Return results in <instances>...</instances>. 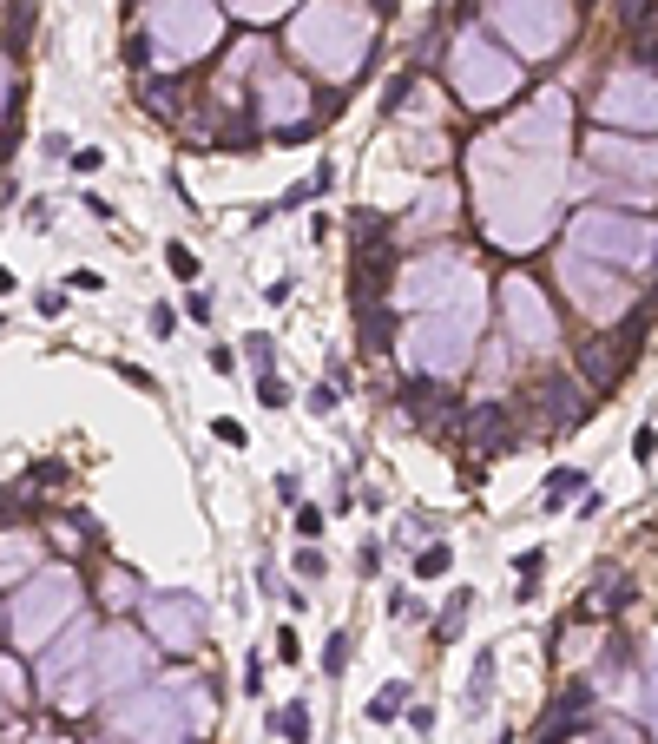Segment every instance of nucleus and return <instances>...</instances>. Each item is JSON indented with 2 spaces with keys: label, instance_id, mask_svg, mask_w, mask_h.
I'll return each mask as SVG.
<instances>
[{
  "label": "nucleus",
  "instance_id": "f257e3e1",
  "mask_svg": "<svg viewBox=\"0 0 658 744\" xmlns=\"http://www.w3.org/2000/svg\"><path fill=\"white\" fill-rule=\"evenodd\" d=\"M560 152H566V93H540L527 112H514L494 139H481L468 152L481 224L494 244L527 251V244H540L553 231Z\"/></svg>",
  "mask_w": 658,
  "mask_h": 744
},
{
  "label": "nucleus",
  "instance_id": "f03ea898",
  "mask_svg": "<svg viewBox=\"0 0 658 744\" xmlns=\"http://www.w3.org/2000/svg\"><path fill=\"white\" fill-rule=\"evenodd\" d=\"M290 47L323 80H356L362 60L376 53V14L362 0H303L290 14Z\"/></svg>",
  "mask_w": 658,
  "mask_h": 744
},
{
  "label": "nucleus",
  "instance_id": "7ed1b4c3",
  "mask_svg": "<svg viewBox=\"0 0 658 744\" xmlns=\"http://www.w3.org/2000/svg\"><path fill=\"white\" fill-rule=\"evenodd\" d=\"M474 336H481V297H461V303H441V310H415L402 323V356L415 376L441 382L474 356Z\"/></svg>",
  "mask_w": 658,
  "mask_h": 744
},
{
  "label": "nucleus",
  "instance_id": "20e7f679",
  "mask_svg": "<svg viewBox=\"0 0 658 744\" xmlns=\"http://www.w3.org/2000/svg\"><path fill=\"white\" fill-rule=\"evenodd\" d=\"M218 33H224V14H218V0H145V60L158 66H191L204 60V53L218 47Z\"/></svg>",
  "mask_w": 658,
  "mask_h": 744
},
{
  "label": "nucleus",
  "instance_id": "39448f33",
  "mask_svg": "<svg viewBox=\"0 0 658 744\" xmlns=\"http://www.w3.org/2000/svg\"><path fill=\"white\" fill-rule=\"evenodd\" d=\"M448 86L461 93L468 112H494L520 86V60L501 53L481 27H455V40H448Z\"/></svg>",
  "mask_w": 658,
  "mask_h": 744
},
{
  "label": "nucleus",
  "instance_id": "423d86ee",
  "mask_svg": "<svg viewBox=\"0 0 658 744\" xmlns=\"http://www.w3.org/2000/svg\"><path fill=\"white\" fill-rule=\"evenodd\" d=\"M573 251L599 257L612 270H652L658 277V224L632 211H580L573 218Z\"/></svg>",
  "mask_w": 658,
  "mask_h": 744
},
{
  "label": "nucleus",
  "instance_id": "0eeeda50",
  "mask_svg": "<svg viewBox=\"0 0 658 744\" xmlns=\"http://www.w3.org/2000/svg\"><path fill=\"white\" fill-rule=\"evenodd\" d=\"M494 27L507 33V47L527 60H553L573 33V0H487Z\"/></svg>",
  "mask_w": 658,
  "mask_h": 744
},
{
  "label": "nucleus",
  "instance_id": "6e6552de",
  "mask_svg": "<svg viewBox=\"0 0 658 744\" xmlns=\"http://www.w3.org/2000/svg\"><path fill=\"white\" fill-rule=\"evenodd\" d=\"M73 606H79V580L66 567L27 573V593H20V606H14V639L20 646H47L53 626L73 619Z\"/></svg>",
  "mask_w": 658,
  "mask_h": 744
},
{
  "label": "nucleus",
  "instance_id": "1a4fd4ad",
  "mask_svg": "<svg viewBox=\"0 0 658 744\" xmlns=\"http://www.w3.org/2000/svg\"><path fill=\"white\" fill-rule=\"evenodd\" d=\"M461 297H481V277H474V264L455 257V251L415 257V264L402 270V303H415V310H441V303H461Z\"/></svg>",
  "mask_w": 658,
  "mask_h": 744
},
{
  "label": "nucleus",
  "instance_id": "9d476101",
  "mask_svg": "<svg viewBox=\"0 0 658 744\" xmlns=\"http://www.w3.org/2000/svg\"><path fill=\"white\" fill-rule=\"evenodd\" d=\"M501 317H507V336H514L527 356H547V349L560 343V323H553L547 290L533 284V277H520V270L501 277Z\"/></svg>",
  "mask_w": 658,
  "mask_h": 744
},
{
  "label": "nucleus",
  "instance_id": "9b49d317",
  "mask_svg": "<svg viewBox=\"0 0 658 744\" xmlns=\"http://www.w3.org/2000/svg\"><path fill=\"white\" fill-rule=\"evenodd\" d=\"M560 284H566V297L580 303V317H593V323H619L626 303H632V290L612 277V264H599V257H586V251L560 257Z\"/></svg>",
  "mask_w": 658,
  "mask_h": 744
},
{
  "label": "nucleus",
  "instance_id": "f8f14e48",
  "mask_svg": "<svg viewBox=\"0 0 658 744\" xmlns=\"http://www.w3.org/2000/svg\"><path fill=\"white\" fill-rule=\"evenodd\" d=\"M593 119L599 126H632V132H658V73L645 66H626L612 73L593 99Z\"/></svg>",
  "mask_w": 658,
  "mask_h": 744
},
{
  "label": "nucleus",
  "instance_id": "ddd939ff",
  "mask_svg": "<svg viewBox=\"0 0 658 744\" xmlns=\"http://www.w3.org/2000/svg\"><path fill=\"white\" fill-rule=\"evenodd\" d=\"M145 626L158 633V646L191 652V646H204V626H211V613H204L191 593H145Z\"/></svg>",
  "mask_w": 658,
  "mask_h": 744
},
{
  "label": "nucleus",
  "instance_id": "4468645a",
  "mask_svg": "<svg viewBox=\"0 0 658 744\" xmlns=\"http://www.w3.org/2000/svg\"><path fill=\"white\" fill-rule=\"evenodd\" d=\"M586 159L606 178H632L639 191H658V145H632V139H606V132H599V139L586 145Z\"/></svg>",
  "mask_w": 658,
  "mask_h": 744
},
{
  "label": "nucleus",
  "instance_id": "2eb2a0df",
  "mask_svg": "<svg viewBox=\"0 0 658 744\" xmlns=\"http://www.w3.org/2000/svg\"><path fill=\"white\" fill-rule=\"evenodd\" d=\"M645 330V323H639ZM639 330H619V336H593V343H580V376L593 382V389H619V376L632 369V349H639Z\"/></svg>",
  "mask_w": 658,
  "mask_h": 744
},
{
  "label": "nucleus",
  "instance_id": "dca6fc26",
  "mask_svg": "<svg viewBox=\"0 0 658 744\" xmlns=\"http://www.w3.org/2000/svg\"><path fill=\"white\" fill-rule=\"evenodd\" d=\"M533 402L547 409V428H553V435H566V428H580L586 415H593V396H586L573 376H560V369L533 382Z\"/></svg>",
  "mask_w": 658,
  "mask_h": 744
},
{
  "label": "nucleus",
  "instance_id": "f3484780",
  "mask_svg": "<svg viewBox=\"0 0 658 744\" xmlns=\"http://www.w3.org/2000/svg\"><path fill=\"white\" fill-rule=\"evenodd\" d=\"M145 672H152V652H145V639H132V633H106V639H99V685H106V692H119V685H139Z\"/></svg>",
  "mask_w": 658,
  "mask_h": 744
},
{
  "label": "nucleus",
  "instance_id": "a211bd4d",
  "mask_svg": "<svg viewBox=\"0 0 658 744\" xmlns=\"http://www.w3.org/2000/svg\"><path fill=\"white\" fill-rule=\"evenodd\" d=\"M586 712H593V685H580V679H573L560 698H553V712L540 718V731H533L527 744H566V738H573V725H580Z\"/></svg>",
  "mask_w": 658,
  "mask_h": 744
},
{
  "label": "nucleus",
  "instance_id": "6ab92c4d",
  "mask_svg": "<svg viewBox=\"0 0 658 744\" xmlns=\"http://www.w3.org/2000/svg\"><path fill=\"white\" fill-rule=\"evenodd\" d=\"M119 725L126 731H145V744H178V712H172V698H139V705H126L119 712Z\"/></svg>",
  "mask_w": 658,
  "mask_h": 744
},
{
  "label": "nucleus",
  "instance_id": "aec40b11",
  "mask_svg": "<svg viewBox=\"0 0 658 744\" xmlns=\"http://www.w3.org/2000/svg\"><path fill=\"white\" fill-rule=\"evenodd\" d=\"M297 106H303L297 80H283V73H264V80H257V112H264V119H297Z\"/></svg>",
  "mask_w": 658,
  "mask_h": 744
},
{
  "label": "nucleus",
  "instance_id": "412c9836",
  "mask_svg": "<svg viewBox=\"0 0 658 744\" xmlns=\"http://www.w3.org/2000/svg\"><path fill=\"white\" fill-rule=\"evenodd\" d=\"M468 435L487 448V455H501V448H514V428H507V409L501 402H487V409L468 415Z\"/></svg>",
  "mask_w": 658,
  "mask_h": 744
},
{
  "label": "nucleus",
  "instance_id": "4be33fe9",
  "mask_svg": "<svg viewBox=\"0 0 658 744\" xmlns=\"http://www.w3.org/2000/svg\"><path fill=\"white\" fill-rule=\"evenodd\" d=\"M626 606H632V580L606 567V573H599V586L580 600V613H626Z\"/></svg>",
  "mask_w": 658,
  "mask_h": 744
},
{
  "label": "nucleus",
  "instance_id": "5701e85b",
  "mask_svg": "<svg viewBox=\"0 0 658 744\" xmlns=\"http://www.w3.org/2000/svg\"><path fill=\"white\" fill-rule=\"evenodd\" d=\"M27 573H33V540L7 534V540H0V580H27Z\"/></svg>",
  "mask_w": 658,
  "mask_h": 744
},
{
  "label": "nucleus",
  "instance_id": "b1692460",
  "mask_svg": "<svg viewBox=\"0 0 658 744\" xmlns=\"http://www.w3.org/2000/svg\"><path fill=\"white\" fill-rule=\"evenodd\" d=\"M487 698H494V652H481V659H474V672H468V692H461V705H468V712H487Z\"/></svg>",
  "mask_w": 658,
  "mask_h": 744
},
{
  "label": "nucleus",
  "instance_id": "393cba45",
  "mask_svg": "<svg viewBox=\"0 0 658 744\" xmlns=\"http://www.w3.org/2000/svg\"><path fill=\"white\" fill-rule=\"evenodd\" d=\"M468 613H474V593L461 586L455 600L441 606V619H435V639H461V626H468Z\"/></svg>",
  "mask_w": 658,
  "mask_h": 744
},
{
  "label": "nucleus",
  "instance_id": "a878e982",
  "mask_svg": "<svg viewBox=\"0 0 658 744\" xmlns=\"http://www.w3.org/2000/svg\"><path fill=\"white\" fill-rule=\"evenodd\" d=\"M580 488H586V468H553V481H547V507H566Z\"/></svg>",
  "mask_w": 658,
  "mask_h": 744
},
{
  "label": "nucleus",
  "instance_id": "bb28decb",
  "mask_svg": "<svg viewBox=\"0 0 658 744\" xmlns=\"http://www.w3.org/2000/svg\"><path fill=\"white\" fill-rule=\"evenodd\" d=\"M277 731H283V744H310V705H283Z\"/></svg>",
  "mask_w": 658,
  "mask_h": 744
},
{
  "label": "nucleus",
  "instance_id": "cd10ccee",
  "mask_svg": "<svg viewBox=\"0 0 658 744\" xmlns=\"http://www.w3.org/2000/svg\"><path fill=\"white\" fill-rule=\"evenodd\" d=\"M231 7H237L244 20H277V14H290L297 0H231Z\"/></svg>",
  "mask_w": 658,
  "mask_h": 744
},
{
  "label": "nucleus",
  "instance_id": "c85d7f7f",
  "mask_svg": "<svg viewBox=\"0 0 658 744\" xmlns=\"http://www.w3.org/2000/svg\"><path fill=\"white\" fill-rule=\"evenodd\" d=\"M448 567H455V554H448V547H428V554L415 560V580H441Z\"/></svg>",
  "mask_w": 658,
  "mask_h": 744
},
{
  "label": "nucleus",
  "instance_id": "c756f323",
  "mask_svg": "<svg viewBox=\"0 0 658 744\" xmlns=\"http://www.w3.org/2000/svg\"><path fill=\"white\" fill-rule=\"evenodd\" d=\"M145 106H152V119H172V112H178V86H172V80H158L152 93H145Z\"/></svg>",
  "mask_w": 658,
  "mask_h": 744
},
{
  "label": "nucleus",
  "instance_id": "7c9ffc66",
  "mask_svg": "<svg viewBox=\"0 0 658 744\" xmlns=\"http://www.w3.org/2000/svg\"><path fill=\"white\" fill-rule=\"evenodd\" d=\"M402 698H408V679L382 685V698H376V705H369V718H395V712H402Z\"/></svg>",
  "mask_w": 658,
  "mask_h": 744
},
{
  "label": "nucleus",
  "instance_id": "2f4dec72",
  "mask_svg": "<svg viewBox=\"0 0 658 744\" xmlns=\"http://www.w3.org/2000/svg\"><path fill=\"white\" fill-rule=\"evenodd\" d=\"M244 356H251V363L264 369V376L277 369V343H270V336H244Z\"/></svg>",
  "mask_w": 658,
  "mask_h": 744
},
{
  "label": "nucleus",
  "instance_id": "473e14b6",
  "mask_svg": "<svg viewBox=\"0 0 658 744\" xmlns=\"http://www.w3.org/2000/svg\"><path fill=\"white\" fill-rule=\"evenodd\" d=\"M165 264H172L178 277H185V284L198 277V257H191V244H165Z\"/></svg>",
  "mask_w": 658,
  "mask_h": 744
},
{
  "label": "nucleus",
  "instance_id": "72a5a7b5",
  "mask_svg": "<svg viewBox=\"0 0 658 744\" xmlns=\"http://www.w3.org/2000/svg\"><path fill=\"white\" fill-rule=\"evenodd\" d=\"M349 665V633H329V646H323V672H343Z\"/></svg>",
  "mask_w": 658,
  "mask_h": 744
},
{
  "label": "nucleus",
  "instance_id": "f704fd0d",
  "mask_svg": "<svg viewBox=\"0 0 658 744\" xmlns=\"http://www.w3.org/2000/svg\"><path fill=\"white\" fill-rule=\"evenodd\" d=\"M60 481H66V468H60V461H40V468L27 475V488L40 494V488H60Z\"/></svg>",
  "mask_w": 658,
  "mask_h": 744
},
{
  "label": "nucleus",
  "instance_id": "c9c22d12",
  "mask_svg": "<svg viewBox=\"0 0 658 744\" xmlns=\"http://www.w3.org/2000/svg\"><path fill=\"white\" fill-rule=\"evenodd\" d=\"M619 7H626L632 27H652V20H658V0H619Z\"/></svg>",
  "mask_w": 658,
  "mask_h": 744
},
{
  "label": "nucleus",
  "instance_id": "e433bc0d",
  "mask_svg": "<svg viewBox=\"0 0 658 744\" xmlns=\"http://www.w3.org/2000/svg\"><path fill=\"white\" fill-rule=\"evenodd\" d=\"M297 534H303V540L323 534V507H297Z\"/></svg>",
  "mask_w": 658,
  "mask_h": 744
},
{
  "label": "nucleus",
  "instance_id": "4c0bfd02",
  "mask_svg": "<svg viewBox=\"0 0 658 744\" xmlns=\"http://www.w3.org/2000/svg\"><path fill=\"white\" fill-rule=\"evenodd\" d=\"M244 692H251V698H264V659H257V652L244 659Z\"/></svg>",
  "mask_w": 658,
  "mask_h": 744
},
{
  "label": "nucleus",
  "instance_id": "58836bf2",
  "mask_svg": "<svg viewBox=\"0 0 658 744\" xmlns=\"http://www.w3.org/2000/svg\"><path fill=\"white\" fill-rule=\"evenodd\" d=\"M356 567H362V580H376V567H382V547H376V540H362V554H356Z\"/></svg>",
  "mask_w": 658,
  "mask_h": 744
},
{
  "label": "nucleus",
  "instance_id": "ea45409f",
  "mask_svg": "<svg viewBox=\"0 0 658 744\" xmlns=\"http://www.w3.org/2000/svg\"><path fill=\"white\" fill-rule=\"evenodd\" d=\"M106 593H112V600H139V586H132V573H106Z\"/></svg>",
  "mask_w": 658,
  "mask_h": 744
},
{
  "label": "nucleus",
  "instance_id": "a19ab883",
  "mask_svg": "<svg viewBox=\"0 0 658 744\" xmlns=\"http://www.w3.org/2000/svg\"><path fill=\"white\" fill-rule=\"evenodd\" d=\"M99 165H106V152H99V145H79V152H73V172H99Z\"/></svg>",
  "mask_w": 658,
  "mask_h": 744
},
{
  "label": "nucleus",
  "instance_id": "79ce46f5",
  "mask_svg": "<svg viewBox=\"0 0 658 744\" xmlns=\"http://www.w3.org/2000/svg\"><path fill=\"white\" fill-rule=\"evenodd\" d=\"M257 396H264V402H270V409H283V402H290V389H283V382H277V376H264V382H257Z\"/></svg>",
  "mask_w": 658,
  "mask_h": 744
},
{
  "label": "nucleus",
  "instance_id": "37998d69",
  "mask_svg": "<svg viewBox=\"0 0 658 744\" xmlns=\"http://www.w3.org/2000/svg\"><path fill=\"white\" fill-rule=\"evenodd\" d=\"M323 573H329L323 554H297V580H323Z\"/></svg>",
  "mask_w": 658,
  "mask_h": 744
},
{
  "label": "nucleus",
  "instance_id": "c03bdc74",
  "mask_svg": "<svg viewBox=\"0 0 658 744\" xmlns=\"http://www.w3.org/2000/svg\"><path fill=\"white\" fill-rule=\"evenodd\" d=\"M211 428H218V442H231V448H244V428H237V422H231V415H218V422H211Z\"/></svg>",
  "mask_w": 658,
  "mask_h": 744
},
{
  "label": "nucleus",
  "instance_id": "a18cd8bd",
  "mask_svg": "<svg viewBox=\"0 0 658 744\" xmlns=\"http://www.w3.org/2000/svg\"><path fill=\"white\" fill-rule=\"evenodd\" d=\"M172 330H178V317L165 310V303H158V310H152V336H172Z\"/></svg>",
  "mask_w": 658,
  "mask_h": 744
},
{
  "label": "nucleus",
  "instance_id": "49530a36",
  "mask_svg": "<svg viewBox=\"0 0 658 744\" xmlns=\"http://www.w3.org/2000/svg\"><path fill=\"white\" fill-rule=\"evenodd\" d=\"M652 448H658V435H652V428H639V435H632V455L652 461Z\"/></svg>",
  "mask_w": 658,
  "mask_h": 744
},
{
  "label": "nucleus",
  "instance_id": "de8ad7c7",
  "mask_svg": "<svg viewBox=\"0 0 658 744\" xmlns=\"http://www.w3.org/2000/svg\"><path fill=\"white\" fill-rule=\"evenodd\" d=\"M7 93H14V86H7V66H0V112H7Z\"/></svg>",
  "mask_w": 658,
  "mask_h": 744
}]
</instances>
